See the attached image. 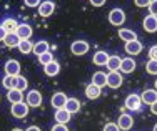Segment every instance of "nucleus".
Returning a JSON list of instances; mask_svg holds the SVG:
<instances>
[{
	"mask_svg": "<svg viewBox=\"0 0 157 131\" xmlns=\"http://www.w3.org/2000/svg\"><path fill=\"white\" fill-rule=\"evenodd\" d=\"M109 22H110V25H115V27L124 25V22H125V12L122 9H112L110 12H109Z\"/></svg>",
	"mask_w": 157,
	"mask_h": 131,
	"instance_id": "obj_1",
	"label": "nucleus"
},
{
	"mask_svg": "<svg viewBox=\"0 0 157 131\" xmlns=\"http://www.w3.org/2000/svg\"><path fill=\"white\" fill-rule=\"evenodd\" d=\"M122 83H124V78H122V73L119 72H109L107 73V87L109 88H121Z\"/></svg>",
	"mask_w": 157,
	"mask_h": 131,
	"instance_id": "obj_2",
	"label": "nucleus"
},
{
	"mask_svg": "<svg viewBox=\"0 0 157 131\" xmlns=\"http://www.w3.org/2000/svg\"><path fill=\"white\" fill-rule=\"evenodd\" d=\"M44 101V96H42V93L39 91V90H32V91H29L27 93V103L30 108H39L40 104H42Z\"/></svg>",
	"mask_w": 157,
	"mask_h": 131,
	"instance_id": "obj_3",
	"label": "nucleus"
},
{
	"mask_svg": "<svg viewBox=\"0 0 157 131\" xmlns=\"http://www.w3.org/2000/svg\"><path fill=\"white\" fill-rule=\"evenodd\" d=\"M70 51L75 57H82V55H85L89 51V43L85 40H75V42H72V45H70Z\"/></svg>",
	"mask_w": 157,
	"mask_h": 131,
	"instance_id": "obj_4",
	"label": "nucleus"
},
{
	"mask_svg": "<svg viewBox=\"0 0 157 131\" xmlns=\"http://www.w3.org/2000/svg\"><path fill=\"white\" fill-rule=\"evenodd\" d=\"M125 108L127 110H130V111H137V110H140V106H142V100H140V95H136V93H132V95H129L125 98Z\"/></svg>",
	"mask_w": 157,
	"mask_h": 131,
	"instance_id": "obj_5",
	"label": "nucleus"
},
{
	"mask_svg": "<svg viewBox=\"0 0 157 131\" xmlns=\"http://www.w3.org/2000/svg\"><path fill=\"white\" fill-rule=\"evenodd\" d=\"M29 110H30V106H29L27 103H24V101L12 104V115L15 118H25L29 115Z\"/></svg>",
	"mask_w": 157,
	"mask_h": 131,
	"instance_id": "obj_6",
	"label": "nucleus"
},
{
	"mask_svg": "<svg viewBox=\"0 0 157 131\" xmlns=\"http://www.w3.org/2000/svg\"><path fill=\"white\" fill-rule=\"evenodd\" d=\"M54 12H55V3L52 2V0H45V2H42L39 5V15L44 18L50 17Z\"/></svg>",
	"mask_w": 157,
	"mask_h": 131,
	"instance_id": "obj_7",
	"label": "nucleus"
},
{
	"mask_svg": "<svg viewBox=\"0 0 157 131\" xmlns=\"http://www.w3.org/2000/svg\"><path fill=\"white\" fill-rule=\"evenodd\" d=\"M67 100H69V98L65 96V93L57 91L55 95H52V98H50V104L55 108V110H60V108H65Z\"/></svg>",
	"mask_w": 157,
	"mask_h": 131,
	"instance_id": "obj_8",
	"label": "nucleus"
},
{
	"mask_svg": "<svg viewBox=\"0 0 157 131\" xmlns=\"http://www.w3.org/2000/svg\"><path fill=\"white\" fill-rule=\"evenodd\" d=\"M140 100H142V104H154L157 101V90L155 88H149L145 91H142L140 95Z\"/></svg>",
	"mask_w": 157,
	"mask_h": 131,
	"instance_id": "obj_9",
	"label": "nucleus"
},
{
	"mask_svg": "<svg viewBox=\"0 0 157 131\" xmlns=\"http://www.w3.org/2000/svg\"><path fill=\"white\" fill-rule=\"evenodd\" d=\"M15 33H17V37H18L20 40H30L33 30H32V27H30L29 23H18Z\"/></svg>",
	"mask_w": 157,
	"mask_h": 131,
	"instance_id": "obj_10",
	"label": "nucleus"
},
{
	"mask_svg": "<svg viewBox=\"0 0 157 131\" xmlns=\"http://www.w3.org/2000/svg\"><path fill=\"white\" fill-rule=\"evenodd\" d=\"M125 53L130 55V57H136V55H139L142 51V43L139 40H132V42H127L125 43Z\"/></svg>",
	"mask_w": 157,
	"mask_h": 131,
	"instance_id": "obj_11",
	"label": "nucleus"
},
{
	"mask_svg": "<svg viewBox=\"0 0 157 131\" xmlns=\"http://www.w3.org/2000/svg\"><path fill=\"white\" fill-rule=\"evenodd\" d=\"M142 27H144L145 32L155 33V32H157V17H154V15L149 13L147 17L144 18V22H142Z\"/></svg>",
	"mask_w": 157,
	"mask_h": 131,
	"instance_id": "obj_12",
	"label": "nucleus"
},
{
	"mask_svg": "<svg viewBox=\"0 0 157 131\" xmlns=\"http://www.w3.org/2000/svg\"><path fill=\"white\" fill-rule=\"evenodd\" d=\"M5 73L10 76H18L20 75V63L17 60H9L5 63Z\"/></svg>",
	"mask_w": 157,
	"mask_h": 131,
	"instance_id": "obj_13",
	"label": "nucleus"
},
{
	"mask_svg": "<svg viewBox=\"0 0 157 131\" xmlns=\"http://www.w3.org/2000/svg\"><path fill=\"white\" fill-rule=\"evenodd\" d=\"M117 125H119V128H121V129H124V131H129V129L134 126V118L130 116V115L124 113V115H121V116H119V121H117Z\"/></svg>",
	"mask_w": 157,
	"mask_h": 131,
	"instance_id": "obj_14",
	"label": "nucleus"
},
{
	"mask_svg": "<svg viewBox=\"0 0 157 131\" xmlns=\"http://www.w3.org/2000/svg\"><path fill=\"white\" fill-rule=\"evenodd\" d=\"M136 66H137V63H136V60L134 58H122V63H121V73H132L134 70H136Z\"/></svg>",
	"mask_w": 157,
	"mask_h": 131,
	"instance_id": "obj_15",
	"label": "nucleus"
},
{
	"mask_svg": "<svg viewBox=\"0 0 157 131\" xmlns=\"http://www.w3.org/2000/svg\"><path fill=\"white\" fill-rule=\"evenodd\" d=\"M109 57H110V55L107 53V51L99 50V51H95V53H94V58H92V62H94V65H97V66H105Z\"/></svg>",
	"mask_w": 157,
	"mask_h": 131,
	"instance_id": "obj_16",
	"label": "nucleus"
},
{
	"mask_svg": "<svg viewBox=\"0 0 157 131\" xmlns=\"http://www.w3.org/2000/svg\"><path fill=\"white\" fill-rule=\"evenodd\" d=\"M70 116H72V115H70L69 111L65 110V108H60V110H55V115H54L55 121H57V123H60V125H67V123L70 121Z\"/></svg>",
	"mask_w": 157,
	"mask_h": 131,
	"instance_id": "obj_17",
	"label": "nucleus"
},
{
	"mask_svg": "<svg viewBox=\"0 0 157 131\" xmlns=\"http://www.w3.org/2000/svg\"><path fill=\"white\" fill-rule=\"evenodd\" d=\"M100 93H102V88H99L94 83H89L87 87H85V96H87L89 100H97L100 96Z\"/></svg>",
	"mask_w": 157,
	"mask_h": 131,
	"instance_id": "obj_18",
	"label": "nucleus"
},
{
	"mask_svg": "<svg viewBox=\"0 0 157 131\" xmlns=\"http://www.w3.org/2000/svg\"><path fill=\"white\" fill-rule=\"evenodd\" d=\"M45 51H50V45H48L47 40H40V42L33 43V50H32V53H35L37 57H40V55L45 53Z\"/></svg>",
	"mask_w": 157,
	"mask_h": 131,
	"instance_id": "obj_19",
	"label": "nucleus"
},
{
	"mask_svg": "<svg viewBox=\"0 0 157 131\" xmlns=\"http://www.w3.org/2000/svg\"><path fill=\"white\" fill-rule=\"evenodd\" d=\"M121 63H122V58L119 57V55H110L109 60H107V68H109V72H119V68H121Z\"/></svg>",
	"mask_w": 157,
	"mask_h": 131,
	"instance_id": "obj_20",
	"label": "nucleus"
},
{
	"mask_svg": "<svg viewBox=\"0 0 157 131\" xmlns=\"http://www.w3.org/2000/svg\"><path fill=\"white\" fill-rule=\"evenodd\" d=\"M7 100H9L12 104L24 101V91H18V90H15V88L9 90V91H7Z\"/></svg>",
	"mask_w": 157,
	"mask_h": 131,
	"instance_id": "obj_21",
	"label": "nucleus"
},
{
	"mask_svg": "<svg viewBox=\"0 0 157 131\" xmlns=\"http://www.w3.org/2000/svg\"><path fill=\"white\" fill-rule=\"evenodd\" d=\"M92 83L97 85L99 88L107 87V73H104V72H95L94 75H92Z\"/></svg>",
	"mask_w": 157,
	"mask_h": 131,
	"instance_id": "obj_22",
	"label": "nucleus"
},
{
	"mask_svg": "<svg viewBox=\"0 0 157 131\" xmlns=\"http://www.w3.org/2000/svg\"><path fill=\"white\" fill-rule=\"evenodd\" d=\"M119 38L127 43V42H132V40H137V33L129 28H119Z\"/></svg>",
	"mask_w": 157,
	"mask_h": 131,
	"instance_id": "obj_23",
	"label": "nucleus"
},
{
	"mask_svg": "<svg viewBox=\"0 0 157 131\" xmlns=\"http://www.w3.org/2000/svg\"><path fill=\"white\" fill-rule=\"evenodd\" d=\"M3 43L9 48H15V47H18V43H20V38L17 37L15 32H12V33H7V37L3 38Z\"/></svg>",
	"mask_w": 157,
	"mask_h": 131,
	"instance_id": "obj_24",
	"label": "nucleus"
},
{
	"mask_svg": "<svg viewBox=\"0 0 157 131\" xmlns=\"http://www.w3.org/2000/svg\"><path fill=\"white\" fill-rule=\"evenodd\" d=\"M65 110L69 111L70 115L78 113V110H80V101H78L77 98H69L67 103H65Z\"/></svg>",
	"mask_w": 157,
	"mask_h": 131,
	"instance_id": "obj_25",
	"label": "nucleus"
},
{
	"mask_svg": "<svg viewBox=\"0 0 157 131\" xmlns=\"http://www.w3.org/2000/svg\"><path fill=\"white\" fill-rule=\"evenodd\" d=\"M44 72H45L47 76H55V75H59V72H60V65L54 60L52 63H48V65L44 66Z\"/></svg>",
	"mask_w": 157,
	"mask_h": 131,
	"instance_id": "obj_26",
	"label": "nucleus"
},
{
	"mask_svg": "<svg viewBox=\"0 0 157 131\" xmlns=\"http://www.w3.org/2000/svg\"><path fill=\"white\" fill-rule=\"evenodd\" d=\"M17 48L22 55H29V53H32V50H33V43L30 40H20V43H18Z\"/></svg>",
	"mask_w": 157,
	"mask_h": 131,
	"instance_id": "obj_27",
	"label": "nucleus"
},
{
	"mask_svg": "<svg viewBox=\"0 0 157 131\" xmlns=\"http://www.w3.org/2000/svg\"><path fill=\"white\" fill-rule=\"evenodd\" d=\"M2 27L7 30V33H12V32H15V30H17L18 22L15 20V18H5V20L2 22Z\"/></svg>",
	"mask_w": 157,
	"mask_h": 131,
	"instance_id": "obj_28",
	"label": "nucleus"
},
{
	"mask_svg": "<svg viewBox=\"0 0 157 131\" xmlns=\"http://www.w3.org/2000/svg\"><path fill=\"white\" fill-rule=\"evenodd\" d=\"M2 87L5 90H13L17 87V76H10V75H5V78L2 80Z\"/></svg>",
	"mask_w": 157,
	"mask_h": 131,
	"instance_id": "obj_29",
	"label": "nucleus"
},
{
	"mask_svg": "<svg viewBox=\"0 0 157 131\" xmlns=\"http://www.w3.org/2000/svg\"><path fill=\"white\" fill-rule=\"evenodd\" d=\"M27 87H29L27 78L22 76V75H18V76H17V87H15V90H18V91H25Z\"/></svg>",
	"mask_w": 157,
	"mask_h": 131,
	"instance_id": "obj_30",
	"label": "nucleus"
},
{
	"mask_svg": "<svg viewBox=\"0 0 157 131\" xmlns=\"http://www.w3.org/2000/svg\"><path fill=\"white\" fill-rule=\"evenodd\" d=\"M39 62H40V65H48V63H52L54 62V55H52V51H45V53H42L39 57Z\"/></svg>",
	"mask_w": 157,
	"mask_h": 131,
	"instance_id": "obj_31",
	"label": "nucleus"
},
{
	"mask_svg": "<svg viewBox=\"0 0 157 131\" xmlns=\"http://www.w3.org/2000/svg\"><path fill=\"white\" fill-rule=\"evenodd\" d=\"M145 70L149 75H157V60H149L145 63Z\"/></svg>",
	"mask_w": 157,
	"mask_h": 131,
	"instance_id": "obj_32",
	"label": "nucleus"
},
{
	"mask_svg": "<svg viewBox=\"0 0 157 131\" xmlns=\"http://www.w3.org/2000/svg\"><path fill=\"white\" fill-rule=\"evenodd\" d=\"M102 131H121V128H119L117 123H107Z\"/></svg>",
	"mask_w": 157,
	"mask_h": 131,
	"instance_id": "obj_33",
	"label": "nucleus"
},
{
	"mask_svg": "<svg viewBox=\"0 0 157 131\" xmlns=\"http://www.w3.org/2000/svg\"><path fill=\"white\" fill-rule=\"evenodd\" d=\"M149 12H151V15H154V17H157V0H152L151 5L147 7Z\"/></svg>",
	"mask_w": 157,
	"mask_h": 131,
	"instance_id": "obj_34",
	"label": "nucleus"
},
{
	"mask_svg": "<svg viewBox=\"0 0 157 131\" xmlns=\"http://www.w3.org/2000/svg\"><path fill=\"white\" fill-rule=\"evenodd\" d=\"M25 5L30 7V9H35V7H39L40 3H42V0H24Z\"/></svg>",
	"mask_w": 157,
	"mask_h": 131,
	"instance_id": "obj_35",
	"label": "nucleus"
},
{
	"mask_svg": "<svg viewBox=\"0 0 157 131\" xmlns=\"http://www.w3.org/2000/svg\"><path fill=\"white\" fill-rule=\"evenodd\" d=\"M152 0H134V3H136L137 7H140V9H145V7L151 5Z\"/></svg>",
	"mask_w": 157,
	"mask_h": 131,
	"instance_id": "obj_36",
	"label": "nucleus"
},
{
	"mask_svg": "<svg viewBox=\"0 0 157 131\" xmlns=\"http://www.w3.org/2000/svg\"><path fill=\"white\" fill-rule=\"evenodd\" d=\"M149 60H157V45L149 48Z\"/></svg>",
	"mask_w": 157,
	"mask_h": 131,
	"instance_id": "obj_37",
	"label": "nucleus"
},
{
	"mask_svg": "<svg viewBox=\"0 0 157 131\" xmlns=\"http://www.w3.org/2000/svg\"><path fill=\"white\" fill-rule=\"evenodd\" d=\"M52 131H69V128H67V125H60V123H57L55 126H52Z\"/></svg>",
	"mask_w": 157,
	"mask_h": 131,
	"instance_id": "obj_38",
	"label": "nucleus"
},
{
	"mask_svg": "<svg viewBox=\"0 0 157 131\" xmlns=\"http://www.w3.org/2000/svg\"><path fill=\"white\" fill-rule=\"evenodd\" d=\"M90 3H92V7H102V5H105V0H90Z\"/></svg>",
	"mask_w": 157,
	"mask_h": 131,
	"instance_id": "obj_39",
	"label": "nucleus"
},
{
	"mask_svg": "<svg viewBox=\"0 0 157 131\" xmlns=\"http://www.w3.org/2000/svg\"><path fill=\"white\" fill-rule=\"evenodd\" d=\"M5 37H7V30L0 25V42H3V38H5Z\"/></svg>",
	"mask_w": 157,
	"mask_h": 131,
	"instance_id": "obj_40",
	"label": "nucleus"
},
{
	"mask_svg": "<svg viewBox=\"0 0 157 131\" xmlns=\"http://www.w3.org/2000/svg\"><path fill=\"white\" fill-rule=\"evenodd\" d=\"M25 131H42V129H40V128H39V126H35V125H32V126H29V128H27V129H25Z\"/></svg>",
	"mask_w": 157,
	"mask_h": 131,
	"instance_id": "obj_41",
	"label": "nucleus"
},
{
	"mask_svg": "<svg viewBox=\"0 0 157 131\" xmlns=\"http://www.w3.org/2000/svg\"><path fill=\"white\" fill-rule=\"evenodd\" d=\"M151 111H152V115H155V116H157V101L154 104H151Z\"/></svg>",
	"mask_w": 157,
	"mask_h": 131,
	"instance_id": "obj_42",
	"label": "nucleus"
},
{
	"mask_svg": "<svg viewBox=\"0 0 157 131\" xmlns=\"http://www.w3.org/2000/svg\"><path fill=\"white\" fill-rule=\"evenodd\" d=\"M12 131H25V129H20V128H13Z\"/></svg>",
	"mask_w": 157,
	"mask_h": 131,
	"instance_id": "obj_43",
	"label": "nucleus"
},
{
	"mask_svg": "<svg viewBox=\"0 0 157 131\" xmlns=\"http://www.w3.org/2000/svg\"><path fill=\"white\" fill-rule=\"evenodd\" d=\"M152 131H157V123L154 125V128H152Z\"/></svg>",
	"mask_w": 157,
	"mask_h": 131,
	"instance_id": "obj_44",
	"label": "nucleus"
},
{
	"mask_svg": "<svg viewBox=\"0 0 157 131\" xmlns=\"http://www.w3.org/2000/svg\"><path fill=\"white\" fill-rule=\"evenodd\" d=\"M154 88L157 90V78H155V83H154Z\"/></svg>",
	"mask_w": 157,
	"mask_h": 131,
	"instance_id": "obj_45",
	"label": "nucleus"
},
{
	"mask_svg": "<svg viewBox=\"0 0 157 131\" xmlns=\"http://www.w3.org/2000/svg\"><path fill=\"white\" fill-rule=\"evenodd\" d=\"M0 101H2V96H0Z\"/></svg>",
	"mask_w": 157,
	"mask_h": 131,
	"instance_id": "obj_46",
	"label": "nucleus"
}]
</instances>
